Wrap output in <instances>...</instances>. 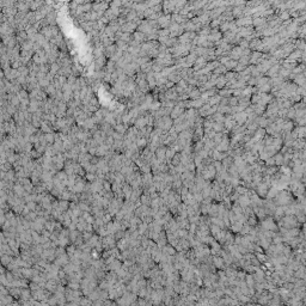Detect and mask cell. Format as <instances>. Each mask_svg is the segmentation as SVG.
<instances>
[{"label": "cell", "instance_id": "obj_28", "mask_svg": "<svg viewBox=\"0 0 306 306\" xmlns=\"http://www.w3.org/2000/svg\"><path fill=\"white\" fill-rule=\"evenodd\" d=\"M140 72H142L144 74H147V73L152 72V61L146 62L144 65H141L140 66Z\"/></svg>", "mask_w": 306, "mask_h": 306}, {"label": "cell", "instance_id": "obj_21", "mask_svg": "<svg viewBox=\"0 0 306 306\" xmlns=\"http://www.w3.org/2000/svg\"><path fill=\"white\" fill-rule=\"evenodd\" d=\"M182 78L179 76V72L178 71H175V72H172L171 74H169L168 76V80L169 81H171V83H174V84L176 85L179 80H181Z\"/></svg>", "mask_w": 306, "mask_h": 306}, {"label": "cell", "instance_id": "obj_36", "mask_svg": "<svg viewBox=\"0 0 306 306\" xmlns=\"http://www.w3.org/2000/svg\"><path fill=\"white\" fill-rule=\"evenodd\" d=\"M226 72H227V69L225 68V66H224V65H219V66H218V67H216V68H215L212 73H214V74H216V76H224Z\"/></svg>", "mask_w": 306, "mask_h": 306}, {"label": "cell", "instance_id": "obj_17", "mask_svg": "<svg viewBox=\"0 0 306 306\" xmlns=\"http://www.w3.org/2000/svg\"><path fill=\"white\" fill-rule=\"evenodd\" d=\"M146 126H147L146 117L144 115L139 116L138 118H137V121H135V128H137V129H142V128H145Z\"/></svg>", "mask_w": 306, "mask_h": 306}, {"label": "cell", "instance_id": "obj_52", "mask_svg": "<svg viewBox=\"0 0 306 306\" xmlns=\"http://www.w3.org/2000/svg\"><path fill=\"white\" fill-rule=\"evenodd\" d=\"M114 138L115 139H118V140H120V139H122L123 137L121 135V134H120V133H115V134H114Z\"/></svg>", "mask_w": 306, "mask_h": 306}, {"label": "cell", "instance_id": "obj_47", "mask_svg": "<svg viewBox=\"0 0 306 306\" xmlns=\"http://www.w3.org/2000/svg\"><path fill=\"white\" fill-rule=\"evenodd\" d=\"M222 137H224V133H215L214 138H213V141H214L215 145H219L221 142Z\"/></svg>", "mask_w": 306, "mask_h": 306}, {"label": "cell", "instance_id": "obj_23", "mask_svg": "<svg viewBox=\"0 0 306 306\" xmlns=\"http://www.w3.org/2000/svg\"><path fill=\"white\" fill-rule=\"evenodd\" d=\"M293 128H294V123H293V121H290V120H286L281 124V130L282 132H292Z\"/></svg>", "mask_w": 306, "mask_h": 306}, {"label": "cell", "instance_id": "obj_45", "mask_svg": "<svg viewBox=\"0 0 306 306\" xmlns=\"http://www.w3.org/2000/svg\"><path fill=\"white\" fill-rule=\"evenodd\" d=\"M157 34H158V37H169L170 36L169 29H159L157 31Z\"/></svg>", "mask_w": 306, "mask_h": 306}, {"label": "cell", "instance_id": "obj_42", "mask_svg": "<svg viewBox=\"0 0 306 306\" xmlns=\"http://www.w3.org/2000/svg\"><path fill=\"white\" fill-rule=\"evenodd\" d=\"M277 17H279V19H280L281 22H286V21L291 19V16H290V13H288L287 11H282V12H280Z\"/></svg>", "mask_w": 306, "mask_h": 306}, {"label": "cell", "instance_id": "obj_51", "mask_svg": "<svg viewBox=\"0 0 306 306\" xmlns=\"http://www.w3.org/2000/svg\"><path fill=\"white\" fill-rule=\"evenodd\" d=\"M274 171H276L275 166H268V169H267V174H268V175H273V174H274Z\"/></svg>", "mask_w": 306, "mask_h": 306}, {"label": "cell", "instance_id": "obj_6", "mask_svg": "<svg viewBox=\"0 0 306 306\" xmlns=\"http://www.w3.org/2000/svg\"><path fill=\"white\" fill-rule=\"evenodd\" d=\"M157 23H158L160 29H168L171 24V15H163L157 21Z\"/></svg>", "mask_w": 306, "mask_h": 306}, {"label": "cell", "instance_id": "obj_24", "mask_svg": "<svg viewBox=\"0 0 306 306\" xmlns=\"http://www.w3.org/2000/svg\"><path fill=\"white\" fill-rule=\"evenodd\" d=\"M133 37H134V41H135V42H138L139 44L145 43L146 42V35H144L142 32L135 31V32H134V35H133Z\"/></svg>", "mask_w": 306, "mask_h": 306}, {"label": "cell", "instance_id": "obj_32", "mask_svg": "<svg viewBox=\"0 0 306 306\" xmlns=\"http://www.w3.org/2000/svg\"><path fill=\"white\" fill-rule=\"evenodd\" d=\"M267 23L266 18H262V17H258V18H253V28H258V26H262L264 24Z\"/></svg>", "mask_w": 306, "mask_h": 306}, {"label": "cell", "instance_id": "obj_3", "mask_svg": "<svg viewBox=\"0 0 306 306\" xmlns=\"http://www.w3.org/2000/svg\"><path fill=\"white\" fill-rule=\"evenodd\" d=\"M234 23H236V25H237L238 28L250 26V25H253V18L250 16H245V17H242V18L234 19Z\"/></svg>", "mask_w": 306, "mask_h": 306}, {"label": "cell", "instance_id": "obj_27", "mask_svg": "<svg viewBox=\"0 0 306 306\" xmlns=\"http://www.w3.org/2000/svg\"><path fill=\"white\" fill-rule=\"evenodd\" d=\"M218 95H219L221 98H230V97H232V90L224 87L221 90H218Z\"/></svg>", "mask_w": 306, "mask_h": 306}, {"label": "cell", "instance_id": "obj_41", "mask_svg": "<svg viewBox=\"0 0 306 306\" xmlns=\"http://www.w3.org/2000/svg\"><path fill=\"white\" fill-rule=\"evenodd\" d=\"M273 158H274V161H275V165H282L283 164V155L280 152L276 153Z\"/></svg>", "mask_w": 306, "mask_h": 306}, {"label": "cell", "instance_id": "obj_39", "mask_svg": "<svg viewBox=\"0 0 306 306\" xmlns=\"http://www.w3.org/2000/svg\"><path fill=\"white\" fill-rule=\"evenodd\" d=\"M238 61H234V60H230L229 62H226L224 66H225V68L227 69V72L230 71H233V69L236 68V66H237Z\"/></svg>", "mask_w": 306, "mask_h": 306}, {"label": "cell", "instance_id": "obj_1", "mask_svg": "<svg viewBox=\"0 0 306 306\" xmlns=\"http://www.w3.org/2000/svg\"><path fill=\"white\" fill-rule=\"evenodd\" d=\"M196 36H197L196 32H184L183 35H181L177 39H178L179 44H189V43L192 42V39Z\"/></svg>", "mask_w": 306, "mask_h": 306}, {"label": "cell", "instance_id": "obj_30", "mask_svg": "<svg viewBox=\"0 0 306 306\" xmlns=\"http://www.w3.org/2000/svg\"><path fill=\"white\" fill-rule=\"evenodd\" d=\"M203 104H205V102L201 100V98L195 100H190V109H196V110H199Z\"/></svg>", "mask_w": 306, "mask_h": 306}, {"label": "cell", "instance_id": "obj_11", "mask_svg": "<svg viewBox=\"0 0 306 306\" xmlns=\"http://www.w3.org/2000/svg\"><path fill=\"white\" fill-rule=\"evenodd\" d=\"M242 48H239L238 46H234L232 48L231 53H230V59L231 60H234V61H238V59L242 56Z\"/></svg>", "mask_w": 306, "mask_h": 306}, {"label": "cell", "instance_id": "obj_22", "mask_svg": "<svg viewBox=\"0 0 306 306\" xmlns=\"http://www.w3.org/2000/svg\"><path fill=\"white\" fill-rule=\"evenodd\" d=\"M255 122L258 124V128H262V129H266V128H267V126L269 124L268 120L266 118V117H263V116H258V117L255 120Z\"/></svg>", "mask_w": 306, "mask_h": 306}, {"label": "cell", "instance_id": "obj_8", "mask_svg": "<svg viewBox=\"0 0 306 306\" xmlns=\"http://www.w3.org/2000/svg\"><path fill=\"white\" fill-rule=\"evenodd\" d=\"M233 120L236 121L237 123V126H244L245 122H246V120H248V115L245 114L244 111H242V113H237V114H233Z\"/></svg>", "mask_w": 306, "mask_h": 306}, {"label": "cell", "instance_id": "obj_49", "mask_svg": "<svg viewBox=\"0 0 306 306\" xmlns=\"http://www.w3.org/2000/svg\"><path fill=\"white\" fill-rule=\"evenodd\" d=\"M266 164H267V166H274V165H275V161H274V158H273V157H270V158H268L267 160H266Z\"/></svg>", "mask_w": 306, "mask_h": 306}, {"label": "cell", "instance_id": "obj_16", "mask_svg": "<svg viewBox=\"0 0 306 306\" xmlns=\"http://www.w3.org/2000/svg\"><path fill=\"white\" fill-rule=\"evenodd\" d=\"M184 111H185L184 109H181V108H178V107H176V105H175V107H174V109L171 110V114H170V118H171V120L174 121V120H176L177 117H179V116H181L182 114H184Z\"/></svg>", "mask_w": 306, "mask_h": 306}, {"label": "cell", "instance_id": "obj_44", "mask_svg": "<svg viewBox=\"0 0 306 306\" xmlns=\"http://www.w3.org/2000/svg\"><path fill=\"white\" fill-rule=\"evenodd\" d=\"M181 158H182L181 153H176V154H175V157L171 159V161H172V165H174V166L179 165V164H181Z\"/></svg>", "mask_w": 306, "mask_h": 306}, {"label": "cell", "instance_id": "obj_2", "mask_svg": "<svg viewBox=\"0 0 306 306\" xmlns=\"http://www.w3.org/2000/svg\"><path fill=\"white\" fill-rule=\"evenodd\" d=\"M305 134H306V128L305 126H303V127H294L293 130L291 132V135L293 140H295V139H305Z\"/></svg>", "mask_w": 306, "mask_h": 306}, {"label": "cell", "instance_id": "obj_4", "mask_svg": "<svg viewBox=\"0 0 306 306\" xmlns=\"http://www.w3.org/2000/svg\"><path fill=\"white\" fill-rule=\"evenodd\" d=\"M236 126H237V123H236V121L233 120V116H232V115H227V116H225L224 128H225V130H226L227 133H230V132Z\"/></svg>", "mask_w": 306, "mask_h": 306}, {"label": "cell", "instance_id": "obj_19", "mask_svg": "<svg viewBox=\"0 0 306 306\" xmlns=\"http://www.w3.org/2000/svg\"><path fill=\"white\" fill-rule=\"evenodd\" d=\"M262 46V41H261V38H253L251 42H249V49L251 50V52H256L257 50V48L258 47Z\"/></svg>", "mask_w": 306, "mask_h": 306}, {"label": "cell", "instance_id": "obj_13", "mask_svg": "<svg viewBox=\"0 0 306 306\" xmlns=\"http://www.w3.org/2000/svg\"><path fill=\"white\" fill-rule=\"evenodd\" d=\"M146 81L148 84V87L150 89H155L157 87V84H155V78H154V73L153 72H150L146 74Z\"/></svg>", "mask_w": 306, "mask_h": 306}, {"label": "cell", "instance_id": "obj_12", "mask_svg": "<svg viewBox=\"0 0 306 306\" xmlns=\"http://www.w3.org/2000/svg\"><path fill=\"white\" fill-rule=\"evenodd\" d=\"M244 8H245V5H243V6H237V7L232 8L233 19H238V18L244 17Z\"/></svg>", "mask_w": 306, "mask_h": 306}, {"label": "cell", "instance_id": "obj_50", "mask_svg": "<svg viewBox=\"0 0 306 306\" xmlns=\"http://www.w3.org/2000/svg\"><path fill=\"white\" fill-rule=\"evenodd\" d=\"M226 105H229V98H221L219 107H226Z\"/></svg>", "mask_w": 306, "mask_h": 306}, {"label": "cell", "instance_id": "obj_5", "mask_svg": "<svg viewBox=\"0 0 306 306\" xmlns=\"http://www.w3.org/2000/svg\"><path fill=\"white\" fill-rule=\"evenodd\" d=\"M176 6V1H164L161 4L163 7V15H172Z\"/></svg>", "mask_w": 306, "mask_h": 306}, {"label": "cell", "instance_id": "obj_9", "mask_svg": "<svg viewBox=\"0 0 306 306\" xmlns=\"http://www.w3.org/2000/svg\"><path fill=\"white\" fill-rule=\"evenodd\" d=\"M164 96H165L166 100H171V102H177V98H178V93H177V91L175 90V86H174L172 89H169V90H166V91L164 92Z\"/></svg>", "mask_w": 306, "mask_h": 306}, {"label": "cell", "instance_id": "obj_25", "mask_svg": "<svg viewBox=\"0 0 306 306\" xmlns=\"http://www.w3.org/2000/svg\"><path fill=\"white\" fill-rule=\"evenodd\" d=\"M226 83H227V80L225 79V76H220L218 78L216 83H215V89H216V90H221V89H224V87L226 86Z\"/></svg>", "mask_w": 306, "mask_h": 306}, {"label": "cell", "instance_id": "obj_10", "mask_svg": "<svg viewBox=\"0 0 306 306\" xmlns=\"http://www.w3.org/2000/svg\"><path fill=\"white\" fill-rule=\"evenodd\" d=\"M253 31H255V28H253V25H250V26H244V28H239L238 35H239L242 38H245V37H248V36H250Z\"/></svg>", "mask_w": 306, "mask_h": 306}, {"label": "cell", "instance_id": "obj_38", "mask_svg": "<svg viewBox=\"0 0 306 306\" xmlns=\"http://www.w3.org/2000/svg\"><path fill=\"white\" fill-rule=\"evenodd\" d=\"M212 129L214 130L215 133H222L225 128H224V123H219V122H213V127Z\"/></svg>", "mask_w": 306, "mask_h": 306}, {"label": "cell", "instance_id": "obj_35", "mask_svg": "<svg viewBox=\"0 0 306 306\" xmlns=\"http://www.w3.org/2000/svg\"><path fill=\"white\" fill-rule=\"evenodd\" d=\"M209 34H211V28H209V26H202L201 30L197 32V36L207 37V36H209Z\"/></svg>", "mask_w": 306, "mask_h": 306}, {"label": "cell", "instance_id": "obj_26", "mask_svg": "<svg viewBox=\"0 0 306 306\" xmlns=\"http://www.w3.org/2000/svg\"><path fill=\"white\" fill-rule=\"evenodd\" d=\"M135 145H137V147H138V150H144V148H146L147 147V145H148V141L146 140L145 138H138L137 139V141H135Z\"/></svg>", "mask_w": 306, "mask_h": 306}, {"label": "cell", "instance_id": "obj_29", "mask_svg": "<svg viewBox=\"0 0 306 306\" xmlns=\"http://www.w3.org/2000/svg\"><path fill=\"white\" fill-rule=\"evenodd\" d=\"M221 165H222V168L225 169H229L230 166H232L233 165V158L232 157H230V155H227L226 158H224L221 160Z\"/></svg>", "mask_w": 306, "mask_h": 306}, {"label": "cell", "instance_id": "obj_15", "mask_svg": "<svg viewBox=\"0 0 306 306\" xmlns=\"http://www.w3.org/2000/svg\"><path fill=\"white\" fill-rule=\"evenodd\" d=\"M280 65L277 63V65H273L270 68L268 69V72L266 73V76L268 78H274V76H277V73H279V71H280Z\"/></svg>", "mask_w": 306, "mask_h": 306}, {"label": "cell", "instance_id": "obj_46", "mask_svg": "<svg viewBox=\"0 0 306 306\" xmlns=\"http://www.w3.org/2000/svg\"><path fill=\"white\" fill-rule=\"evenodd\" d=\"M268 83H269V78H268V76H262L261 78H258V79H257V85H256V86L258 87V86H262V85L268 84Z\"/></svg>", "mask_w": 306, "mask_h": 306}, {"label": "cell", "instance_id": "obj_34", "mask_svg": "<svg viewBox=\"0 0 306 306\" xmlns=\"http://www.w3.org/2000/svg\"><path fill=\"white\" fill-rule=\"evenodd\" d=\"M200 96H201V92H200V90L197 89V87H195V89H194V90H192V91L189 93V100H199Z\"/></svg>", "mask_w": 306, "mask_h": 306}, {"label": "cell", "instance_id": "obj_20", "mask_svg": "<svg viewBox=\"0 0 306 306\" xmlns=\"http://www.w3.org/2000/svg\"><path fill=\"white\" fill-rule=\"evenodd\" d=\"M138 29V25L133 22H129V23L124 24L122 26V30H124L127 34H130V32H135V30Z\"/></svg>", "mask_w": 306, "mask_h": 306}, {"label": "cell", "instance_id": "obj_33", "mask_svg": "<svg viewBox=\"0 0 306 306\" xmlns=\"http://www.w3.org/2000/svg\"><path fill=\"white\" fill-rule=\"evenodd\" d=\"M256 87H257V86H256ZM257 90H258V92H261V93H270V91H271V85L268 83V84H264V85H262V86H258Z\"/></svg>", "mask_w": 306, "mask_h": 306}, {"label": "cell", "instance_id": "obj_40", "mask_svg": "<svg viewBox=\"0 0 306 306\" xmlns=\"http://www.w3.org/2000/svg\"><path fill=\"white\" fill-rule=\"evenodd\" d=\"M295 118V110L294 108L292 107L287 110V115H286V120H290V121H294Z\"/></svg>", "mask_w": 306, "mask_h": 306}, {"label": "cell", "instance_id": "obj_18", "mask_svg": "<svg viewBox=\"0 0 306 306\" xmlns=\"http://www.w3.org/2000/svg\"><path fill=\"white\" fill-rule=\"evenodd\" d=\"M188 87V84H187V81L183 80V79H181L176 85H175V90L177 91V93L179 95V93H183L184 90Z\"/></svg>", "mask_w": 306, "mask_h": 306}, {"label": "cell", "instance_id": "obj_7", "mask_svg": "<svg viewBox=\"0 0 306 306\" xmlns=\"http://www.w3.org/2000/svg\"><path fill=\"white\" fill-rule=\"evenodd\" d=\"M206 65H207V61L203 56L196 58V60H195L194 65H192V71H194V72H199L200 69H202L203 67H206Z\"/></svg>", "mask_w": 306, "mask_h": 306}, {"label": "cell", "instance_id": "obj_48", "mask_svg": "<svg viewBox=\"0 0 306 306\" xmlns=\"http://www.w3.org/2000/svg\"><path fill=\"white\" fill-rule=\"evenodd\" d=\"M236 105H238V98L237 97H230L229 98V107H236Z\"/></svg>", "mask_w": 306, "mask_h": 306}, {"label": "cell", "instance_id": "obj_31", "mask_svg": "<svg viewBox=\"0 0 306 306\" xmlns=\"http://www.w3.org/2000/svg\"><path fill=\"white\" fill-rule=\"evenodd\" d=\"M220 100H221V97H220L219 95H215V96L211 97L209 100H207V104H209L211 107H212V105H219Z\"/></svg>", "mask_w": 306, "mask_h": 306}, {"label": "cell", "instance_id": "obj_37", "mask_svg": "<svg viewBox=\"0 0 306 306\" xmlns=\"http://www.w3.org/2000/svg\"><path fill=\"white\" fill-rule=\"evenodd\" d=\"M219 65H220V63H219V61H218V60H215V61L207 62V65H206V68L208 69V71H209V72H211V73H212V72H213V71H214V69L216 68V67H218V66H219Z\"/></svg>", "mask_w": 306, "mask_h": 306}, {"label": "cell", "instance_id": "obj_14", "mask_svg": "<svg viewBox=\"0 0 306 306\" xmlns=\"http://www.w3.org/2000/svg\"><path fill=\"white\" fill-rule=\"evenodd\" d=\"M293 83L297 85V86H305V72L294 76V78H293Z\"/></svg>", "mask_w": 306, "mask_h": 306}, {"label": "cell", "instance_id": "obj_43", "mask_svg": "<svg viewBox=\"0 0 306 306\" xmlns=\"http://www.w3.org/2000/svg\"><path fill=\"white\" fill-rule=\"evenodd\" d=\"M238 63H240V65H244V66H249L250 65V56H240L239 59H238Z\"/></svg>", "mask_w": 306, "mask_h": 306}]
</instances>
